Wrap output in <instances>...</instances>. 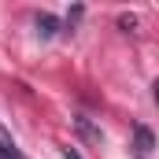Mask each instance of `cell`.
I'll list each match as a JSON object with an SVG mask.
<instances>
[{"mask_svg": "<svg viewBox=\"0 0 159 159\" xmlns=\"http://www.w3.org/2000/svg\"><path fill=\"white\" fill-rule=\"evenodd\" d=\"M133 144H137V156L144 159L152 148H156V133H152L144 122H137V126H133Z\"/></svg>", "mask_w": 159, "mask_h": 159, "instance_id": "1", "label": "cell"}, {"mask_svg": "<svg viewBox=\"0 0 159 159\" xmlns=\"http://www.w3.org/2000/svg\"><path fill=\"white\" fill-rule=\"evenodd\" d=\"M74 126H78V133L85 137V141H89V144H104V133H100L93 122L85 119V115H78V119H74Z\"/></svg>", "mask_w": 159, "mask_h": 159, "instance_id": "2", "label": "cell"}, {"mask_svg": "<svg viewBox=\"0 0 159 159\" xmlns=\"http://www.w3.org/2000/svg\"><path fill=\"white\" fill-rule=\"evenodd\" d=\"M0 159H26L19 148H15V141L7 137V129H4V126H0Z\"/></svg>", "mask_w": 159, "mask_h": 159, "instance_id": "3", "label": "cell"}, {"mask_svg": "<svg viewBox=\"0 0 159 159\" xmlns=\"http://www.w3.org/2000/svg\"><path fill=\"white\" fill-rule=\"evenodd\" d=\"M37 34L41 37H56L59 34V19L56 15H37Z\"/></svg>", "mask_w": 159, "mask_h": 159, "instance_id": "4", "label": "cell"}, {"mask_svg": "<svg viewBox=\"0 0 159 159\" xmlns=\"http://www.w3.org/2000/svg\"><path fill=\"white\" fill-rule=\"evenodd\" d=\"M81 15H85V7H81V4H74V7H70V15H67V30H74V22H78Z\"/></svg>", "mask_w": 159, "mask_h": 159, "instance_id": "5", "label": "cell"}, {"mask_svg": "<svg viewBox=\"0 0 159 159\" xmlns=\"http://www.w3.org/2000/svg\"><path fill=\"white\" fill-rule=\"evenodd\" d=\"M119 26H122V30H126V34H129V30L137 26V19H133V15H122V19H119Z\"/></svg>", "mask_w": 159, "mask_h": 159, "instance_id": "6", "label": "cell"}, {"mask_svg": "<svg viewBox=\"0 0 159 159\" xmlns=\"http://www.w3.org/2000/svg\"><path fill=\"white\" fill-rule=\"evenodd\" d=\"M63 159H81V152L78 148H63Z\"/></svg>", "mask_w": 159, "mask_h": 159, "instance_id": "7", "label": "cell"}, {"mask_svg": "<svg viewBox=\"0 0 159 159\" xmlns=\"http://www.w3.org/2000/svg\"><path fill=\"white\" fill-rule=\"evenodd\" d=\"M137 159H141V156H137Z\"/></svg>", "mask_w": 159, "mask_h": 159, "instance_id": "8", "label": "cell"}]
</instances>
